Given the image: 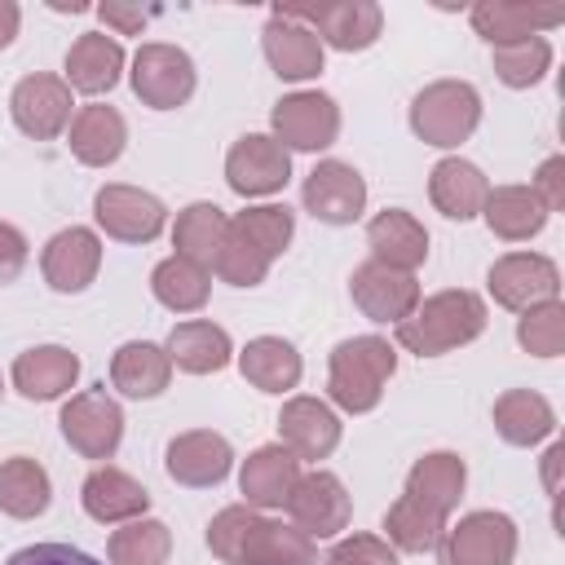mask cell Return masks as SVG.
<instances>
[{
  "mask_svg": "<svg viewBox=\"0 0 565 565\" xmlns=\"http://www.w3.org/2000/svg\"><path fill=\"white\" fill-rule=\"evenodd\" d=\"M384 530H388V543H393L397 552H433V547L441 543V534H446V516H437V512H428L424 503H415L411 494H402V499L388 508Z\"/></svg>",
  "mask_w": 565,
  "mask_h": 565,
  "instance_id": "obj_39",
  "label": "cell"
},
{
  "mask_svg": "<svg viewBox=\"0 0 565 565\" xmlns=\"http://www.w3.org/2000/svg\"><path fill=\"white\" fill-rule=\"evenodd\" d=\"M4 565H102V561L79 552V547H71V543H35V547L13 552Z\"/></svg>",
  "mask_w": 565,
  "mask_h": 565,
  "instance_id": "obj_45",
  "label": "cell"
},
{
  "mask_svg": "<svg viewBox=\"0 0 565 565\" xmlns=\"http://www.w3.org/2000/svg\"><path fill=\"white\" fill-rule=\"evenodd\" d=\"M172 380V362H168V349L150 344V340H128L115 349L110 358V384L124 393V397H159Z\"/></svg>",
  "mask_w": 565,
  "mask_h": 565,
  "instance_id": "obj_30",
  "label": "cell"
},
{
  "mask_svg": "<svg viewBox=\"0 0 565 565\" xmlns=\"http://www.w3.org/2000/svg\"><path fill=\"white\" fill-rule=\"evenodd\" d=\"M150 291H154V300H159L163 309H172V313H194V309L207 305L212 282H207V269H203V265H194V260H185V256H168V260L154 265Z\"/></svg>",
  "mask_w": 565,
  "mask_h": 565,
  "instance_id": "obj_37",
  "label": "cell"
},
{
  "mask_svg": "<svg viewBox=\"0 0 565 565\" xmlns=\"http://www.w3.org/2000/svg\"><path fill=\"white\" fill-rule=\"evenodd\" d=\"M366 247H371V260H380L388 269H402V274H415L428 260V230L411 212L384 207L366 225Z\"/></svg>",
  "mask_w": 565,
  "mask_h": 565,
  "instance_id": "obj_21",
  "label": "cell"
},
{
  "mask_svg": "<svg viewBox=\"0 0 565 565\" xmlns=\"http://www.w3.org/2000/svg\"><path fill=\"white\" fill-rule=\"evenodd\" d=\"M238 371L252 388L260 393H287L300 384V353L296 344H287L282 335H256L247 340V349L238 353Z\"/></svg>",
  "mask_w": 565,
  "mask_h": 565,
  "instance_id": "obj_33",
  "label": "cell"
},
{
  "mask_svg": "<svg viewBox=\"0 0 565 565\" xmlns=\"http://www.w3.org/2000/svg\"><path fill=\"white\" fill-rule=\"evenodd\" d=\"M0 393H4V380H0Z\"/></svg>",
  "mask_w": 565,
  "mask_h": 565,
  "instance_id": "obj_51",
  "label": "cell"
},
{
  "mask_svg": "<svg viewBox=\"0 0 565 565\" xmlns=\"http://www.w3.org/2000/svg\"><path fill=\"white\" fill-rule=\"evenodd\" d=\"M282 508L291 512L296 530L309 534V539H335L353 516V499H349L344 481L327 468L300 472V481H296V490L287 494Z\"/></svg>",
  "mask_w": 565,
  "mask_h": 565,
  "instance_id": "obj_10",
  "label": "cell"
},
{
  "mask_svg": "<svg viewBox=\"0 0 565 565\" xmlns=\"http://www.w3.org/2000/svg\"><path fill=\"white\" fill-rule=\"evenodd\" d=\"M441 565H512L516 525L503 512H468L441 534Z\"/></svg>",
  "mask_w": 565,
  "mask_h": 565,
  "instance_id": "obj_9",
  "label": "cell"
},
{
  "mask_svg": "<svg viewBox=\"0 0 565 565\" xmlns=\"http://www.w3.org/2000/svg\"><path fill=\"white\" fill-rule=\"evenodd\" d=\"M79 503H84V512H88L93 521H102V525H124V521L146 516L150 490H146L137 477H128L124 468L102 463V468H93V472L84 477Z\"/></svg>",
  "mask_w": 565,
  "mask_h": 565,
  "instance_id": "obj_19",
  "label": "cell"
},
{
  "mask_svg": "<svg viewBox=\"0 0 565 565\" xmlns=\"http://www.w3.org/2000/svg\"><path fill=\"white\" fill-rule=\"evenodd\" d=\"M481 124V93L468 79H437L415 93L411 102V128L424 146L450 150L468 141Z\"/></svg>",
  "mask_w": 565,
  "mask_h": 565,
  "instance_id": "obj_4",
  "label": "cell"
},
{
  "mask_svg": "<svg viewBox=\"0 0 565 565\" xmlns=\"http://www.w3.org/2000/svg\"><path fill=\"white\" fill-rule=\"evenodd\" d=\"M128 141V124L115 106H79V115L71 119V154L88 168H106L124 154Z\"/></svg>",
  "mask_w": 565,
  "mask_h": 565,
  "instance_id": "obj_31",
  "label": "cell"
},
{
  "mask_svg": "<svg viewBox=\"0 0 565 565\" xmlns=\"http://www.w3.org/2000/svg\"><path fill=\"white\" fill-rule=\"evenodd\" d=\"M561 459H565V446L556 441L547 455H543V481H547V490L556 494V468H561Z\"/></svg>",
  "mask_w": 565,
  "mask_h": 565,
  "instance_id": "obj_50",
  "label": "cell"
},
{
  "mask_svg": "<svg viewBox=\"0 0 565 565\" xmlns=\"http://www.w3.org/2000/svg\"><path fill=\"white\" fill-rule=\"evenodd\" d=\"M516 340L534 358H561V349H565V305L543 300V305L525 309L521 322H516Z\"/></svg>",
  "mask_w": 565,
  "mask_h": 565,
  "instance_id": "obj_43",
  "label": "cell"
},
{
  "mask_svg": "<svg viewBox=\"0 0 565 565\" xmlns=\"http://www.w3.org/2000/svg\"><path fill=\"white\" fill-rule=\"evenodd\" d=\"M260 49H265V62L274 66L278 79H313L322 71V40L282 13H274L265 22Z\"/></svg>",
  "mask_w": 565,
  "mask_h": 565,
  "instance_id": "obj_24",
  "label": "cell"
},
{
  "mask_svg": "<svg viewBox=\"0 0 565 565\" xmlns=\"http://www.w3.org/2000/svg\"><path fill=\"white\" fill-rule=\"evenodd\" d=\"M397 371V353L388 340L380 335H353V340H340L331 349V362H327V393L340 411L349 415H366L380 406L384 397V384L388 375Z\"/></svg>",
  "mask_w": 565,
  "mask_h": 565,
  "instance_id": "obj_3",
  "label": "cell"
},
{
  "mask_svg": "<svg viewBox=\"0 0 565 565\" xmlns=\"http://www.w3.org/2000/svg\"><path fill=\"white\" fill-rule=\"evenodd\" d=\"M79 375V358L62 344H35L26 353H18L13 362V388L31 402H53L62 397Z\"/></svg>",
  "mask_w": 565,
  "mask_h": 565,
  "instance_id": "obj_28",
  "label": "cell"
},
{
  "mask_svg": "<svg viewBox=\"0 0 565 565\" xmlns=\"http://www.w3.org/2000/svg\"><path fill=\"white\" fill-rule=\"evenodd\" d=\"M97 13H102V22L115 26L119 35H141L146 22H150V13H146V9H132V4H102Z\"/></svg>",
  "mask_w": 565,
  "mask_h": 565,
  "instance_id": "obj_48",
  "label": "cell"
},
{
  "mask_svg": "<svg viewBox=\"0 0 565 565\" xmlns=\"http://www.w3.org/2000/svg\"><path fill=\"white\" fill-rule=\"evenodd\" d=\"M327 565H402L397 547L380 534H349L327 552Z\"/></svg>",
  "mask_w": 565,
  "mask_h": 565,
  "instance_id": "obj_44",
  "label": "cell"
},
{
  "mask_svg": "<svg viewBox=\"0 0 565 565\" xmlns=\"http://www.w3.org/2000/svg\"><path fill=\"white\" fill-rule=\"evenodd\" d=\"M494 433L508 446H539L543 437L556 433V411L543 393L534 388H508L494 402Z\"/></svg>",
  "mask_w": 565,
  "mask_h": 565,
  "instance_id": "obj_32",
  "label": "cell"
},
{
  "mask_svg": "<svg viewBox=\"0 0 565 565\" xmlns=\"http://www.w3.org/2000/svg\"><path fill=\"white\" fill-rule=\"evenodd\" d=\"M269 124H274V141L287 154L291 150H327L340 137V106L327 93L305 88V93H287L269 110Z\"/></svg>",
  "mask_w": 565,
  "mask_h": 565,
  "instance_id": "obj_8",
  "label": "cell"
},
{
  "mask_svg": "<svg viewBox=\"0 0 565 565\" xmlns=\"http://www.w3.org/2000/svg\"><path fill=\"white\" fill-rule=\"evenodd\" d=\"M530 190L539 194V203H543L547 212H561V207H565V159H561V154L543 159L539 172H534V185H530Z\"/></svg>",
  "mask_w": 565,
  "mask_h": 565,
  "instance_id": "obj_46",
  "label": "cell"
},
{
  "mask_svg": "<svg viewBox=\"0 0 565 565\" xmlns=\"http://www.w3.org/2000/svg\"><path fill=\"white\" fill-rule=\"evenodd\" d=\"M463 486H468V468L455 450H433V455L415 459V468L406 477V494L437 516H450L459 508Z\"/></svg>",
  "mask_w": 565,
  "mask_h": 565,
  "instance_id": "obj_29",
  "label": "cell"
},
{
  "mask_svg": "<svg viewBox=\"0 0 565 565\" xmlns=\"http://www.w3.org/2000/svg\"><path fill=\"white\" fill-rule=\"evenodd\" d=\"M349 291H353V305L371 318V322H402L411 318V309L419 305V282L415 274H402V269H388L380 260H362L349 278Z\"/></svg>",
  "mask_w": 565,
  "mask_h": 565,
  "instance_id": "obj_16",
  "label": "cell"
},
{
  "mask_svg": "<svg viewBox=\"0 0 565 565\" xmlns=\"http://www.w3.org/2000/svg\"><path fill=\"white\" fill-rule=\"evenodd\" d=\"M71 88L57 75H26L9 93V115L31 141H53L71 124Z\"/></svg>",
  "mask_w": 565,
  "mask_h": 565,
  "instance_id": "obj_15",
  "label": "cell"
},
{
  "mask_svg": "<svg viewBox=\"0 0 565 565\" xmlns=\"http://www.w3.org/2000/svg\"><path fill=\"white\" fill-rule=\"evenodd\" d=\"M481 216H486L490 234H499L508 243L534 238L547 225V207L539 203V194L530 185H494L481 203Z\"/></svg>",
  "mask_w": 565,
  "mask_h": 565,
  "instance_id": "obj_34",
  "label": "cell"
},
{
  "mask_svg": "<svg viewBox=\"0 0 565 565\" xmlns=\"http://www.w3.org/2000/svg\"><path fill=\"white\" fill-rule=\"evenodd\" d=\"M486 194H490L486 172H481L477 163L459 159V154L441 159V163L428 172V199H433V207H437L441 216H450V221H472V216H481Z\"/></svg>",
  "mask_w": 565,
  "mask_h": 565,
  "instance_id": "obj_26",
  "label": "cell"
},
{
  "mask_svg": "<svg viewBox=\"0 0 565 565\" xmlns=\"http://www.w3.org/2000/svg\"><path fill=\"white\" fill-rule=\"evenodd\" d=\"M278 437L296 459H327L340 446V419L318 397H291L278 415Z\"/></svg>",
  "mask_w": 565,
  "mask_h": 565,
  "instance_id": "obj_22",
  "label": "cell"
},
{
  "mask_svg": "<svg viewBox=\"0 0 565 565\" xmlns=\"http://www.w3.org/2000/svg\"><path fill=\"white\" fill-rule=\"evenodd\" d=\"M207 547L225 565H318V547L296 525L269 521L247 503L221 508L207 525Z\"/></svg>",
  "mask_w": 565,
  "mask_h": 565,
  "instance_id": "obj_1",
  "label": "cell"
},
{
  "mask_svg": "<svg viewBox=\"0 0 565 565\" xmlns=\"http://www.w3.org/2000/svg\"><path fill=\"white\" fill-rule=\"evenodd\" d=\"M269 265H274V260L230 221V225H225V238H221V252H216V260H212L216 278L230 282V287H260L265 274H269Z\"/></svg>",
  "mask_w": 565,
  "mask_h": 565,
  "instance_id": "obj_40",
  "label": "cell"
},
{
  "mask_svg": "<svg viewBox=\"0 0 565 565\" xmlns=\"http://www.w3.org/2000/svg\"><path fill=\"white\" fill-rule=\"evenodd\" d=\"M53 499V481L44 472V463H35L31 455H13L0 463V512L31 521L40 512H49Z\"/></svg>",
  "mask_w": 565,
  "mask_h": 565,
  "instance_id": "obj_35",
  "label": "cell"
},
{
  "mask_svg": "<svg viewBox=\"0 0 565 565\" xmlns=\"http://www.w3.org/2000/svg\"><path fill=\"white\" fill-rule=\"evenodd\" d=\"M300 199H305V212H313L318 221H327V225H353L362 216V207H366V181H362V172L353 163L322 159L305 177Z\"/></svg>",
  "mask_w": 565,
  "mask_h": 565,
  "instance_id": "obj_14",
  "label": "cell"
},
{
  "mask_svg": "<svg viewBox=\"0 0 565 565\" xmlns=\"http://www.w3.org/2000/svg\"><path fill=\"white\" fill-rule=\"evenodd\" d=\"M26 256H31V243L18 225L0 221V282H13L22 269H26Z\"/></svg>",
  "mask_w": 565,
  "mask_h": 565,
  "instance_id": "obj_47",
  "label": "cell"
},
{
  "mask_svg": "<svg viewBox=\"0 0 565 565\" xmlns=\"http://www.w3.org/2000/svg\"><path fill=\"white\" fill-rule=\"evenodd\" d=\"M163 468L177 486H190V490H203V486H221L234 468V450L221 433L212 428H194V433H181L168 441V455H163Z\"/></svg>",
  "mask_w": 565,
  "mask_h": 565,
  "instance_id": "obj_17",
  "label": "cell"
},
{
  "mask_svg": "<svg viewBox=\"0 0 565 565\" xmlns=\"http://www.w3.org/2000/svg\"><path fill=\"white\" fill-rule=\"evenodd\" d=\"M486 287H490L494 305L525 313V309H534V305H543V300H556V291H561V269H556L547 256H539V252H508V256H499V260L490 265Z\"/></svg>",
  "mask_w": 565,
  "mask_h": 565,
  "instance_id": "obj_11",
  "label": "cell"
},
{
  "mask_svg": "<svg viewBox=\"0 0 565 565\" xmlns=\"http://www.w3.org/2000/svg\"><path fill=\"white\" fill-rule=\"evenodd\" d=\"M234 358V344H230V331L207 322V318H190V322H177L172 335H168V362L185 375H212V371H225Z\"/></svg>",
  "mask_w": 565,
  "mask_h": 565,
  "instance_id": "obj_27",
  "label": "cell"
},
{
  "mask_svg": "<svg viewBox=\"0 0 565 565\" xmlns=\"http://www.w3.org/2000/svg\"><path fill=\"white\" fill-rule=\"evenodd\" d=\"M234 225H238V230H243L269 260H278V256L287 252L291 234H296V216H291L287 203H260V207H247V212L234 216Z\"/></svg>",
  "mask_w": 565,
  "mask_h": 565,
  "instance_id": "obj_42",
  "label": "cell"
},
{
  "mask_svg": "<svg viewBox=\"0 0 565 565\" xmlns=\"http://www.w3.org/2000/svg\"><path fill=\"white\" fill-rule=\"evenodd\" d=\"M40 269H44V282L62 296H75L84 291L97 269H102V238L84 225H71V230H57L49 243H44V256H40Z\"/></svg>",
  "mask_w": 565,
  "mask_h": 565,
  "instance_id": "obj_18",
  "label": "cell"
},
{
  "mask_svg": "<svg viewBox=\"0 0 565 565\" xmlns=\"http://www.w3.org/2000/svg\"><path fill=\"white\" fill-rule=\"evenodd\" d=\"M552 66V44L543 35H530L521 44H499L494 49V75L508 84V88H530L547 75Z\"/></svg>",
  "mask_w": 565,
  "mask_h": 565,
  "instance_id": "obj_41",
  "label": "cell"
},
{
  "mask_svg": "<svg viewBox=\"0 0 565 565\" xmlns=\"http://www.w3.org/2000/svg\"><path fill=\"white\" fill-rule=\"evenodd\" d=\"M62 437L71 441V450H79L84 459H110L124 441V411L119 402L102 388H84L62 406Z\"/></svg>",
  "mask_w": 565,
  "mask_h": 565,
  "instance_id": "obj_6",
  "label": "cell"
},
{
  "mask_svg": "<svg viewBox=\"0 0 565 565\" xmlns=\"http://www.w3.org/2000/svg\"><path fill=\"white\" fill-rule=\"evenodd\" d=\"M300 481V459L278 441V446H256L247 459H243V472H238V490L247 499V508H282L287 494L296 490Z\"/></svg>",
  "mask_w": 565,
  "mask_h": 565,
  "instance_id": "obj_23",
  "label": "cell"
},
{
  "mask_svg": "<svg viewBox=\"0 0 565 565\" xmlns=\"http://www.w3.org/2000/svg\"><path fill=\"white\" fill-rule=\"evenodd\" d=\"M486 331V300L468 287L437 291L411 309V318L397 322V344L419 358H441L459 344H472Z\"/></svg>",
  "mask_w": 565,
  "mask_h": 565,
  "instance_id": "obj_2",
  "label": "cell"
},
{
  "mask_svg": "<svg viewBox=\"0 0 565 565\" xmlns=\"http://www.w3.org/2000/svg\"><path fill=\"white\" fill-rule=\"evenodd\" d=\"M225 181L234 194L243 199H260V194H278L291 181V154L265 137V132H247L230 146L225 154Z\"/></svg>",
  "mask_w": 565,
  "mask_h": 565,
  "instance_id": "obj_12",
  "label": "cell"
},
{
  "mask_svg": "<svg viewBox=\"0 0 565 565\" xmlns=\"http://www.w3.org/2000/svg\"><path fill=\"white\" fill-rule=\"evenodd\" d=\"M128 79H132V93L150 110H177L194 93V62L177 44H141Z\"/></svg>",
  "mask_w": 565,
  "mask_h": 565,
  "instance_id": "obj_7",
  "label": "cell"
},
{
  "mask_svg": "<svg viewBox=\"0 0 565 565\" xmlns=\"http://www.w3.org/2000/svg\"><path fill=\"white\" fill-rule=\"evenodd\" d=\"M225 225L230 216L216 207V203H190L177 212V225H172V247L177 256L194 260V265H212L216 252H221V238H225Z\"/></svg>",
  "mask_w": 565,
  "mask_h": 565,
  "instance_id": "obj_36",
  "label": "cell"
},
{
  "mask_svg": "<svg viewBox=\"0 0 565 565\" xmlns=\"http://www.w3.org/2000/svg\"><path fill=\"white\" fill-rule=\"evenodd\" d=\"M106 552H110V565H163L172 552V530L154 516H137L110 534Z\"/></svg>",
  "mask_w": 565,
  "mask_h": 565,
  "instance_id": "obj_38",
  "label": "cell"
},
{
  "mask_svg": "<svg viewBox=\"0 0 565 565\" xmlns=\"http://www.w3.org/2000/svg\"><path fill=\"white\" fill-rule=\"evenodd\" d=\"M93 216L119 243H150L168 225V207L137 185H102L93 194Z\"/></svg>",
  "mask_w": 565,
  "mask_h": 565,
  "instance_id": "obj_13",
  "label": "cell"
},
{
  "mask_svg": "<svg viewBox=\"0 0 565 565\" xmlns=\"http://www.w3.org/2000/svg\"><path fill=\"white\" fill-rule=\"evenodd\" d=\"M18 26H22V9H18L13 0H0V49H9V44H13Z\"/></svg>",
  "mask_w": 565,
  "mask_h": 565,
  "instance_id": "obj_49",
  "label": "cell"
},
{
  "mask_svg": "<svg viewBox=\"0 0 565 565\" xmlns=\"http://www.w3.org/2000/svg\"><path fill=\"white\" fill-rule=\"evenodd\" d=\"M565 22V9L561 4H512V0H481L472 4V26L477 35L499 49V44H521L547 26Z\"/></svg>",
  "mask_w": 565,
  "mask_h": 565,
  "instance_id": "obj_20",
  "label": "cell"
},
{
  "mask_svg": "<svg viewBox=\"0 0 565 565\" xmlns=\"http://www.w3.org/2000/svg\"><path fill=\"white\" fill-rule=\"evenodd\" d=\"M274 13L309 26L322 40V49L331 44L340 53L371 49L380 40V31H384V13L371 0H327V4H287V9L278 4Z\"/></svg>",
  "mask_w": 565,
  "mask_h": 565,
  "instance_id": "obj_5",
  "label": "cell"
},
{
  "mask_svg": "<svg viewBox=\"0 0 565 565\" xmlns=\"http://www.w3.org/2000/svg\"><path fill=\"white\" fill-rule=\"evenodd\" d=\"M124 75V49L115 35L102 31H84L71 49H66V88L71 93H110Z\"/></svg>",
  "mask_w": 565,
  "mask_h": 565,
  "instance_id": "obj_25",
  "label": "cell"
}]
</instances>
